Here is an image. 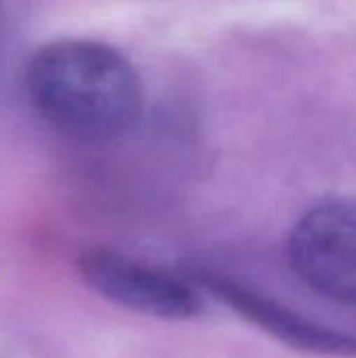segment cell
Wrapping results in <instances>:
<instances>
[{
    "label": "cell",
    "mask_w": 356,
    "mask_h": 358,
    "mask_svg": "<svg viewBox=\"0 0 356 358\" xmlns=\"http://www.w3.org/2000/svg\"><path fill=\"white\" fill-rule=\"evenodd\" d=\"M287 254L311 289L356 306V199H327L311 208L294 227Z\"/></svg>",
    "instance_id": "obj_2"
},
{
    "label": "cell",
    "mask_w": 356,
    "mask_h": 358,
    "mask_svg": "<svg viewBox=\"0 0 356 358\" xmlns=\"http://www.w3.org/2000/svg\"><path fill=\"white\" fill-rule=\"evenodd\" d=\"M25 92L55 128L107 138L126 132L143 111V84L134 65L113 46L63 38L40 46L25 67Z\"/></svg>",
    "instance_id": "obj_1"
},
{
    "label": "cell",
    "mask_w": 356,
    "mask_h": 358,
    "mask_svg": "<svg viewBox=\"0 0 356 358\" xmlns=\"http://www.w3.org/2000/svg\"><path fill=\"white\" fill-rule=\"evenodd\" d=\"M84 281L103 298L157 319H191L201 313L199 294L180 277L113 250H88L80 258Z\"/></svg>",
    "instance_id": "obj_3"
},
{
    "label": "cell",
    "mask_w": 356,
    "mask_h": 358,
    "mask_svg": "<svg viewBox=\"0 0 356 358\" xmlns=\"http://www.w3.org/2000/svg\"><path fill=\"white\" fill-rule=\"evenodd\" d=\"M197 283H201L212 296L220 298L237 315L245 317L250 323L260 327L264 334L275 340L302 350L317 355H338V357H356V338L336 331L332 327L319 325L292 308L281 306L279 302L248 289L245 285L210 271L195 273Z\"/></svg>",
    "instance_id": "obj_4"
}]
</instances>
